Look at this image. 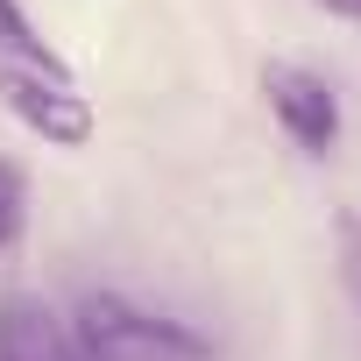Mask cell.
<instances>
[{"mask_svg": "<svg viewBox=\"0 0 361 361\" xmlns=\"http://www.w3.org/2000/svg\"><path fill=\"white\" fill-rule=\"evenodd\" d=\"M340 248H347V262H340V276H347V290L361 298V220H354V213L340 220Z\"/></svg>", "mask_w": 361, "mask_h": 361, "instance_id": "obj_6", "label": "cell"}, {"mask_svg": "<svg viewBox=\"0 0 361 361\" xmlns=\"http://www.w3.org/2000/svg\"><path fill=\"white\" fill-rule=\"evenodd\" d=\"M22 227H29V177H22V163L0 156V255L22 241Z\"/></svg>", "mask_w": 361, "mask_h": 361, "instance_id": "obj_5", "label": "cell"}, {"mask_svg": "<svg viewBox=\"0 0 361 361\" xmlns=\"http://www.w3.org/2000/svg\"><path fill=\"white\" fill-rule=\"evenodd\" d=\"M262 99H269V114H276V128H283V142L298 156H333V142H340V92H333V78H319L312 64L276 57V64H262Z\"/></svg>", "mask_w": 361, "mask_h": 361, "instance_id": "obj_2", "label": "cell"}, {"mask_svg": "<svg viewBox=\"0 0 361 361\" xmlns=\"http://www.w3.org/2000/svg\"><path fill=\"white\" fill-rule=\"evenodd\" d=\"M326 15H340V22H361V0H319Z\"/></svg>", "mask_w": 361, "mask_h": 361, "instance_id": "obj_7", "label": "cell"}, {"mask_svg": "<svg viewBox=\"0 0 361 361\" xmlns=\"http://www.w3.org/2000/svg\"><path fill=\"white\" fill-rule=\"evenodd\" d=\"M64 326H71L78 361H213V347L192 326H177L163 312H142V305H128L114 290L78 298V312Z\"/></svg>", "mask_w": 361, "mask_h": 361, "instance_id": "obj_1", "label": "cell"}, {"mask_svg": "<svg viewBox=\"0 0 361 361\" xmlns=\"http://www.w3.org/2000/svg\"><path fill=\"white\" fill-rule=\"evenodd\" d=\"M0 99H8V114L29 135H43L57 149H85L92 142V106H85L71 71H0Z\"/></svg>", "mask_w": 361, "mask_h": 361, "instance_id": "obj_3", "label": "cell"}, {"mask_svg": "<svg viewBox=\"0 0 361 361\" xmlns=\"http://www.w3.org/2000/svg\"><path fill=\"white\" fill-rule=\"evenodd\" d=\"M0 361H78L71 326L36 290H8L0 298Z\"/></svg>", "mask_w": 361, "mask_h": 361, "instance_id": "obj_4", "label": "cell"}]
</instances>
